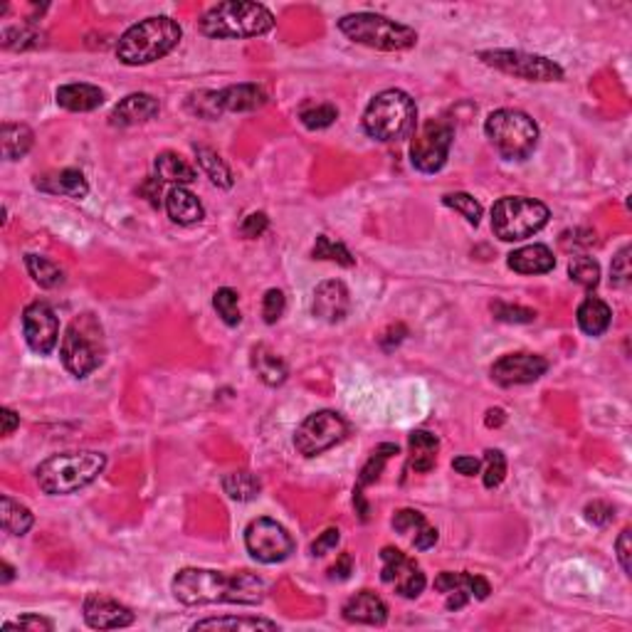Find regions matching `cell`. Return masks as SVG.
Returning <instances> with one entry per match:
<instances>
[{"label":"cell","mask_w":632,"mask_h":632,"mask_svg":"<svg viewBox=\"0 0 632 632\" xmlns=\"http://www.w3.org/2000/svg\"><path fill=\"white\" fill-rule=\"evenodd\" d=\"M265 593V581L250 571L225 574L213 568H184L174 578V595L184 606H259Z\"/></svg>","instance_id":"6da1fadb"},{"label":"cell","mask_w":632,"mask_h":632,"mask_svg":"<svg viewBox=\"0 0 632 632\" xmlns=\"http://www.w3.org/2000/svg\"><path fill=\"white\" fill-rule=\"evenodd\" d=\"M275 27V16L250 0H225L203 13L198 20L200 35L213 40H245L269 33Z\"/></svg>","instance_id":"7a4b0ae2"},{"label":"cell","mask_w":632,"mask_h":632,"mask_svg":"<svg viewBox=\"0 0 632 632\" xmlns=\"http://www.w3.org/2000/svg\"><path fill=\"white\" fill-rule=\"evenodd\" d=\"M107 467V458L94 449H77V452H62L52 455L35 469V479L45 494L50 497H65L84 490L92 484Z\"/></svg>","instance_id":"3957f363"},{"label":"cell","mask_w":632,"mask_h":632,"mask_svg":"<svg viewBox=\"0 0 632 632\" xmlns=\"http://www.w3.org/2000/svg\"><path fill=\"white\" fill-rule=\"evenodd\" d=\"M184 37V30L174 17L156 16L146 17L126 30L117 42V58L129 67L151 65L156 59L166 58Z\"/></svg>","instance_id":"277c9868"},{"label":"cell","mask_w":632,"mask_h":632,"mask_svg":"<svg viewBox=\"0 0 632 632\" xmlns=\"http://www.w3.org/2000/svg\"><path fill=\"white\" fill-rule=\"evenodd\" d=\"M363 132L375 142H400L416 132L417 107L403 90H385L368 101L363 111Z\"/></svg>","instance_id":"5b68a950"},{"label":"cell","mask_w":632,"mask_h":632,"mask_svg":"<svg viewBox=\"0 0 632 632\" xmlns=\"http://www.w3.org/2000/svg\"><path fill=\"white\" fill-rule=\"evenodd\" d=\"M104 353H107V343H104V329L100 319L94 314H77L59 343L62 366L75 378H87L101 366Z\"/></svg>","instance_id":"8992f818"},{"label":"cell","mask_w":632,"mask_h":632,"mask_svg":"<svg viewBox=\"0 0 632 632\" xmlns=\"http://www.w3.org/2000/svg\"><path fill=\"white\" fill-rule=\"evenodd\" d=\"M342 30L351 42L381 52H403L416 47L417 33L413 27L395 23L378 13H351L339 20Z\"/></svg>","instance_id":"52a82bcc"},{"label":"cell","mask_w":632,"mask_h":632,"mask_svg":"<svg viewBox=\"0 0 632 632\" xmlns=\"http://www.w3.org/2000/svg\"><path fill=\"white\" fill-rule=\"evenodd\" d=\"M484 133L504 161H526L539 143V126L519 109L491 111L484 121Z\"/></svg>","instance_id":"ba28073f"},{"label":"cell","mask_w":632,"mask_h":632,"mask_svg":"<svg viewBox=\"0 0 632 632\" xmlns=\"http://www.w3.org/2000/svg\"><path fill=\"white\" fill-rule=\"evenodd\" d=\"M549 208L541 200L524 195L500 198L491 208V233L504 242H519L532 237L549 223Z\"/></svg>","instance_id":"9c48e42d"},{"label":"cell","mask_w":632,"mask_h":632,"mask_svg":"<svg viewBox=\"0 0 632 632\" xmlns=\"http://www.w3.org/2000/svg\"><path fill=\"white\" fill-rule=\"evenodd\" d=\"M455 139V129L445 119H430L417 129L410 143V163L420 174H437L445 168Z\"/></svg>","instance_id":"30bf717a"},{"label":"cell","mask_w":632,"mask_h":632,"mask_svg":"<svg viewBox=\"0 0 632 632\" xmlns=\"http://www.w3.org/2000/svg\"><path fill=\"white\" fill-rule=\"evenodd\" d=\"M479 59L504 75L519 77L526 82H561L564 79V69L543 55L521 50H487L479 52Z\"/></svg>","instance_id":"8fae6325"},{"label":"cell","mask_w":632,"mask_h":632,"mask_svg":"<svg viewBox=\"0 0 632 632\" xmlns=\"http://www.w3.org/2000/svg\"><path fill=\"white\" fill-rule=\"evenodd\" d=\"M346 435H349V425L339 413L319 410V413H311L307 420H301L294 433V448L304 458H316L326 449H332L333 445H339Z\"/></svg>","instance_id":"7c38bea8"},{"label":"cell","mask_w":632,"mask_h":632,"mask_svg":"<svg viewBox=\"0 0 632 632\" xmlns=\"http://www.w3.org/2000/svg\"><path fill=\"white\" fill-rule=\"evenodd\" d=\"M245 549L259 564H282L294 553V539L279 521L259 516L245 529Z\"/></svg>","instance_id":"4fadbf2b"},{"label":"cell","mask_w":632,"mask_h":632,"mask_svg":"<svg viewBox=\"0 0 632 632\" xmlns=\"http://www.w3.org/2000/svg\"><path fill=\"white\" fill-rule=\"evenodd\" d=\"M381 578L383 583H388L395 588L400 598H417L420 593L425 591V574L420 571L416 561L410 556H406L403 551L393 549V546H385L381 551Z\"/></svg>","instance_id":"5bb4252c"},{"label":"cell","mask_w":632,"mask_h":632,"mask_svg":"<svg viewBox=\"0 0 632 632\" xmlns=\"http://www.w3.org/2000/svg\"><path fill=\"white\" fill-rule=\"evenodd\" d=\"M23 333L30 351L37 356H50L59 339V321L58 314L52 311L50 304L45 301H33L23 311Z\"/></svg>","instance_id":"9a60e30c"},{"label":"cell","mask_w":632,"mask_h":632,"mask_svg":"<svg viewBox=\"0 0 632 632\" xmlns=\"http://www.w3.org/2000/svg\"><path fill=\"white\" fill-rule=\"evenodd\" d=\"M549 371V361L536 353H507L491 366V381L504 388L509 385H524V383L539 381Z\"/></svg>","instance_id":"2e32d148"},{"label":"cell","mask_w":632,"mask_h":632,"mask_svg":"<svg viewBox=\"0 0 632 632\" xmlns=\"http://www.w3.org/2000/svg\"><path fill=\"white\" fill-rule=\"evenodd\" d=\"M84 623L92 630H119V627H129L133 623V613L119 600L107 598L101 593H92L84 598Z\"/></svg>","instance_id":"e0dca14e"},{"label":"cell","mask_w":632,"mask_h":632,"mask_svg":"<svg viewBox=\"0 0 632 632\" xmlns=\"http://www.w3.org/2000/svg\"><path fill=\"white\" fill-rule=\"evenodd\" d=\"M351 311V297L346 284L339 279H329L321 282L314 290V300H311V314L321 319L326 324H336L343 321Z\"/></svg>","instance_id":"ac0fdd59"},{"label":"cell","mask_w":632,"mask_h":632,"mask_svg":"<svg viewBox=\"0 0 632 632\" xmlns=\"http://www.w3.org/2000/svg\"><path fill=\"white\" fill-rule=\"evenodd\" d=\"M158 111H161V104H158L153 94L133 92L111 109L109 121H111V126H119V129H129V126L146 124L153 117H158Z\"/></svg>","instance_id":"d6986e66"},{"label":"cell","mask_w":632,"mask_h":632,"mask_svg":"<svg viewBox=\"0 0 632 632\" xmlns=\"http://www.w3.org/2000/svg\"><path fill=\"white\" fill-rule=\"evenodd\" d=\"M343 620L358 625H385L388 620V606L383 603L381 595L371 591H361L351 595L342 607Z\"/></svg>","instance_id":"ffe728a7"},{"label":"cell","mask_w":632,"mask_h":632,"mask_svg":"<svg viewBox=\"0 0 632 632\" xmlns=\"http://www.w3.org/2000/svg\"><path fill=\"white\" fill-rule=\"evenodd\" d=\"M217 109L220 114L225 111H258L267 104V94L258 84H235V87H225L216 92Z\"/></svg>","instance_id":"44dd1931"},{"label":"cell","mask_w":632,"mask_h":632,"mask_svg":"<svg viewBox=\"0 0 632 632\" xmlns=\"http://www.w3.org/2000/svg\"><path fill=\"white\" fill-rule=\"evenodd\" d=\"M35 188H40L45 193H52V195H65V198L82 200L87 193H90V184L82 175V171H75V168H65L59 174L52 175H37L35 178Z\"/></svg>","instance_id":"7402d4cb"},{"label":"cell","mask_w":632,"mask_h":632,"mask_svg":"<svg viewBox=\"0 0 632 632\" xmlns=\"http://www.w3.org/2000/svg\"><path fill=\"white\" fill-rule=\"evenodd\" d=\"M507 265L519 275H546L556 267V258L546 245H526L509 255Z\"/></svg>","instance_id":"603a6c76"},{"label":"cell","mask_w":632,"mask_h":632,"mask_svg":"<svg viewBox=\"0 0 632 632\" xmlns=\"http://www.w3.org/2000/svg\"><path fill=\"white\" fill-rule=\"evenodd\" d=\"M393 529L398 533H413V546L417 551L433 549L435 543H437V529L427 524V519L420 511H416V509H400V511H395Z\"/></svg>","instance_id":"cb8c5ba5"},{"label":"cell","mask_w":632,"mask_h":632,"mask_svg":"<svg viewBox=\"0 0 632 632\" xmlns=\"http://www.w3.org/2000/svg\"><path fill=\"white\" fill-rule=\"evenodd\" d=\"M166 213L178 225H195L205 217L200 200L184 185H174L166 193Z\"/></svg>","instance_id":"d4e9b609"},{"label":"cell","mask_w":632,"mask_h":632,"mask_svg":"<svg viewBox=\"0 0 632 632\" xmlns=\"http://www.w3.org/2000/svg\"><path fill=\"white\" fill-rule=\"evenodd\" d=\"M58 104L67 111H94L104 104V92L94 84H65L58 90Z\"/></svg>","instance_id":"484cf974"},{"label":"cell","mask_w":632,"mask_h":632,"mask_svg":"<svg viewBox=\"0 0 632 632\" xmlns=\"http://www.w3.org/2000/svg\"><path fill=\"white\" fill-rule=\"evenodd\" d=\"M575 319H578V326H581V332L585 336H603L610 329L613 311L598 297H585L578 311H575Z\"/></svg>","instance_id":"4316f807"},{"label":"cell","mask_w":632,"mask_h":632,"mask_svg":"<svg viewBox=\"0 0 632 632\" xmlns=\"http://www.w3.org/2000/svg\"><path fill=\"white\" fill-rule=\"evenodd\" d=\"M410 448V469H416L417 474H427L437 462V449H440V440L427 430H416L408 437Z\"/></svg>","instance_id":"83f0119b"},{"label":"cell","mask_w":632,"mask_h":632,"mask_svg":"<svg viewBox=\"0 0 632 632\" xmlns=\"http://www.w3.org/2000/svg\"><path fill=\"white\" fill-rule=\"evenodd\" d=\"M0 524H3V532L10 533V536H26L33 529L35 516L26 504L3 494L0 497Z\"/></svg>","instance_id":"f1b7e54d"},{"label":"cell","mask_w":632,"mask_h":632,"mask_svg":"<svg viewBox=\"0 0 632 632\" xmlns=\"http://www.w3.org/2000/svg\"><path fill=\"white\" fill-rule=\"evenodd\" d=\"M252 368H255V374L259 375V381L265 383V385H282L284 381H287V366H284V361L279 356H277L275 351H269L265 346V343H259V346H255L252 349Z\"/></svg>","instance_id":"f546056e"},{"label":"cell","mask_w":632,"mask_h":632,"mask_svg":"<svg viewBox=\"0 0 632 632\" xmlns=\"http://www.w3.org/2000/svg\"><path fill=\"white\" fill-rule=\"evenodd\" d=\"M153 168H156V178L163 181V184H174V185H185L193 184L198 175L193 171L184 158L174 153V151H163L158 153L156 161H153Z\"/></svg>","instance_id":"4dcf8cb0"},{"label":"cell","mask_w":632,"mask_h":632,"mask_svg":"<svg viewBox=\"0 0 632 632\" xmlns=\"http://www.w3.org/2000/svg\"><path fill=\"white\" fill-rule=\"evenodd\" d=\"M455 588H462V591L469 593V598H477V600H487V595L491 593L490 583L484 581L482 575L449 574V571H445V574H440L437 578H435V591L449 593V591H455Z\"/></svg>","instance_id":"1f68e13d"},{"label":"cell","mask_w":632,"mask_h":632,"mask_svg":"<svg viewBox=\"0 0 632 632\" xmlns=\"http://www.w3.org/2000/svg\"><path fill=\"white\" fill-rule=\"evenodd\" d=\"M0 142H3V156L8 161H17V158H23L27 151L33 149L35 136L26 124L5 121L3 129H0Z\"/></svg>","instance_id":"d6a6232c"},{"label":"cell","mask_w":632,"mask_h":632,"mask_svg":"<svg viewBox=\"0 0 632 632\" xmlns=\"http://www.w3.org/2000/svg\"><path fill=\"white\" fill-rule=\"evenodd\" d=\"M191 630H279V625L265 617H205Z\"/></svg>","instance_id":"836d02e7"},{"label":"cell","mask_w":632,"mask_h":632,"mask_svg":"<svg viewBox=\"0 0 632 632\" xmlns=\"http://www.w3.org/2000/svg\"><path fill=\"white\" fill-rule=\"evenodd\" d=\"M223 491L233 501H252L262 491V482L252 472H230L223 477Z\"/></svg>","instance_id":"e575fe53"},{"label":"cell","mask_w":632,"mask_h":632,"mask_svg":"<svg viewBox=\"0 0 632 632\" xmlns=\"http://www.w3.org/2000/svg\"><path fill=\"white\" fill-rule=\"evenodd\" d=\"M26 267L33 277V282L40 284L42 290H55L65 282V272L52 259L42 258V255H26Z\"/></svg>","instance_id":"d590c367"},{"label":"cell","mask_w":632,"mask_h":632,"mask_svg":"<svg viewBox=\"0 0 632 632\" xmlns=\"http://www.w3.org/2000/svg\"><path fill=\"white\" fill-rule=\"evenodd\" d=\"M195 156H198L200 168L205 171V175L217 188H230L233 185V174H230L227 163L217 156L216 151L208 149V146H195Z\"/></svg>","instance_id":"8d00e7d4"},{"label":"cell","mask_w":632,"mask_h":632,"mask_svg":"<svg viewBox=\"0 0 632 632\" xmlns=\"http://www.w3.org/2000/svg\"><path fill=\"white\" fill-rule=\"evenodd\" d=\"M398 452H400L398 445H391V442H385V445H381V448L375 449L374 455L368 458L366 465H363V469H361V474H358L356 490L363 491V487L378 482V479H381L383 467H385V462H388V459H391L393 455H398Z\"/></svg>","instance_id":"74e56055"},{"label":"cell","mask_w":632,"mask_h":632,"mask_svg":"<svg viewBox=\"0 0 632 632\" xmlns=\"http://www.w3.org/2000/svg\"><path fill=\"white\" fill-rule=\"evenodd\" d=\"M311 258L314 259H329V262H336V265L342 267H353L356 265V259H353V255H351L346 248H343L342 242L332 240L329 235H319L314 242V250H311Z\"/></svg>","instance_id":"f35d334b"},{"label":"cell","mask_w":632,"mask_h":632,"mask_svg":"<svg viewBox=\"0 0 632 632\" xmlns=\"http://www.w3.org/2000/svg\"><path fill=\"white\" fill-rule=\"evenodd\" d=\"M213 307H216L217 316L223 319L227 326H237L242 321L240 311V294L230 287H223L213 294Z\"/></svg>","instance_id":"ab89813d"},{"label":"cell","mask_w":632,"mask_h":632,"mask_svg":"<svg viewBox=\"0 0 632 632\" xmlns=\"http://www.w3.org/2000/svg\"><path fill=\"white\" fill-rule=\"evenodd\" d=\"M568 275L574 282H578L585 290H595L600 282V265L588 255H578V258L571 259L568 265Z\"/></svg>","instance_id":"60d3db41"},{"label":"cell","mask_w":632,"mask_h":632,"mask_svg":"<svg viewBox=\"0 0 632 632\" xmlns=\"http://www.w3.org/2000/svg\"><path fill=\"white\" fill-rule=\"evenodd\" d=\"M301 124L311 129V132H319V129H326L332 126L336 119H339V109L333 104H309L300 111Z\"/></svg>","instance_id":"b9f144b4"},{"label":"cell","mask_w":632,"mask_h":632,"mask_svg":"<svg viewBox=\"0 0 632 632\" xmlns=\"http://www.w3.org/2000/svg\"><path fill=\"white\" fill-rule=\"evenodd\" d=\"M442 203H445L448 208L458 210L459 216L465 217L469 225H479V220H482V205H479L469 193H448V195L442 198Z\"/></svg>","instance_id":"7bdbcfd3"},{"label":"cell","mask_w":632,"mask_h":632,"mask_svg":"<svg viewBox=\"0 0 632 632\" xmlns=\"http://www.w3.org/2000/svg\"><path fill=\"white\" fill-rule=\"evenodd\" d=\"M484 462H487V469H484V487L487 490H497L504 477H507V458L501 449H487L484 452Z\"/></svg>","instance_id":"ee69618b"},{"label":"cell","mask_w":632,"mask_h":632,"mask_svg":"<svg viewBox=\"0 0 632 632\" xmlns=\"http://www.w3.org/2000/svg\"><path fill=\"white\" fill-rule=\"evenodd\" d=\"M42 35L30 30V27H16V30H3V47L8 50H26L40 45Z\"/></svg>","instance_id":"f6af8a7d"},{"label":"cell","mask_w":632,"mask_h":632,"mask_svg":"<svg viewBox=\"0 0 632 632\" xmlns=\"http://www.w3.org/2000/svg\"><path fill=\"white\" fill-rule=\"evenodd\" d=\"M491 311L500 321H507V324H532L536 319V311L526 307H511V304H501V301H494L491 304Z\"/></svg>","instance_id":"bcb514c9"},{"label":"cell","mask_w":632,"mask_h":632,"mask_svg":"<svg viewBox=\"0 0 632 632\" xmlns=\"http://www.w3.org/2000/svg\"><path fill=\"white\" fill-rule=\"evenodd\" d=\"M284 309H287V297L282 290H267L265 300H262V316L265 324H277L282 319Z\"/></svg>","instance_id":"7dc6e473"},{"label":"cell","mask_w":632,"mask_h":632,"mask_svg":"<svg viewBox=\"0 0 632 632\" xmlns=\"http://www.w3.org/2000/svg\"><path fill=\"white\" fill-rule=\"evenodd\" d=\"M630 248L625 245L623 250L613 258V265H610V284H613V287H627V284H630Z\"/></svg>","instance_id":"c3c4849f"},{"label":"cell","mask_w":632,"mask_h":632,"mask_svg":"<svg viewBox=\"0 0 632 632\" xmlns=\"http://www.w3.org/2000/svg\"><path fill=\"white\" fill-rule=\"evenodd\" d=\"M3 630L10 632V630H27V632H52L55 630V625L47 620V617H40V616H23L20 620H16V623H5L3 625Z\"/></svg>","instance_id":"681fc988"},{"label":"cell","mask_w":632,"mask_h":632,"mask_svg":"<svg viewBox=\"0 0 632 632\" xmlns=\"http://www.w3.org/2000/svg\"><path fill=\"white\" fill-rule=\"evenodd\" d=\"M267 227H269V217H267L265 213H250V216L242 220L240 233H242V237L255 240V237H259V235L267 233Z\"/></svg>","instance_id":"f907efd6"},{"label":"cell","mask_w":632,"mask_h":632,"mask_svg":"<svg viewBox=\"0 0 632 632\" xmlns=\"http://www.w3.org/2000/svg\"><path fill=\"white\" fill-rule=\"evenodd\" d=\"M585 519L595 526H607L616 519V509L610 507L607 501H593L585 507Z\"/></svg>","instance_id":"816d5d0a"},{"label":"cell","mask_w":632,"mask_h":632,"mask_svg":"<svg viewBox=\"0 0 632 632\" xmlns=\"http://www.w3.org/2000/svg\"><path fill=\"white\" fill-rule=\"evenodd\" d=\"M339 541H342V532L339 529H326L324 533H319V539L311 543V556L314 558H321L326 556L329 551H333L336 546H339Z\"/></svg>","instance_id":"f5cc1de1"},{"label":"cell","mask_w":632,"mask_h":632,"mask_svg":"<svg viewBox=\"0 0 632 632\" xmlns=\"http://www.w3.org/2000/svg\"><path fill=\"white\" fill-rule=\"evenodd\" d=\"M616 551H617V561H620V566H623V571L627 575H630L632 566H630V529H623L620 532V536H617L616 541Z\"/></svg>","instance_id":"db71d44e"},{"label":"cell","mask_w":632,"mask_h":632,"mask_svg":"<svg viewBox=\"0 0 632 632\" xmlns=\"http://www.w3.org/2000/svg\"><path fill=\"white\" fill-rule=\"evenodd\" d=\"M351 574H353V558H351V553H342L339 561L329 568V578L332 581H346Z\"/></svg>","instance_id":"11a10c76"},{"label":"cell","mask_w":632,"mask_h":632,"mask_svg":"<svg viewBox=\"0 0 632 632\" xmlns=\"http://www.w3.org/2000/svg\"><path fill=\"white\" fill-rule=\"evenodd\" d=\"M452 469L458 474H462V477H474V474H479V469H482V462L477 458L462 455V458L452 459Z\"/></svg>","instance_id":"9f6ffc18"},{"label":"cell","mask_w":632,"mask_h":632,"mask_svg":"<svg viewBox=\"0 0 632 632\" xmlns=\"http://www.w3.org/2000/svg\"><path fill=\"white\" fill-rule=\"evenodd\" d=\"M0 420H3V437H10V435L16 433V427L20 425V417H17V413L16 410H10V408H3L0 410Z\"/></svg>","instance_id":"6f0895ef"},{"label":"cell","mask_w":632,"mask_h":632,"mask_svg":"<svg viewBox=\"0 0 632 632\" xmlns=\"http://www.w3.org/2000/svg\"><path fill=\"white\" fill-rule=\"evenodd\" d=\"M448 595V610H459V607H465L467 600H469V593L462 591V588H455V591H449Z\"/></svg>","instance_id":"680465c9"},{"label":"cell","mask_w":632,"mask_h":632,"mask_svg":"<svg viewBox=\"0 0 632 632\" xmlns=\"http://www.w3.org/2000/svg\"><path fill=\"white\" fill-rule=\"evenodd\" d=\"M484 423H487V427H497V425H501V423H504V410H500V408L490 410V413H487V420H484Z\"/></svg>","instance_id":"91938a15"},{"label":"cell","mask_w":632,"mask_h":632,"mask_svg":"<svg viewBox=\"0 0 632 632\" xmlns=\"http://www.w3.org/2000/svg\"><path fill=\"white\" fill-rule=\"evenodd\" d=\"M0 571H3V575H0V583H10L13 578H16V568L10 566L8 561H3V564H0Z\"/></svg>","instance_id":"94428289"}]
</instances>
